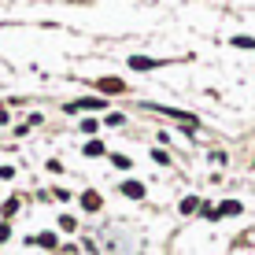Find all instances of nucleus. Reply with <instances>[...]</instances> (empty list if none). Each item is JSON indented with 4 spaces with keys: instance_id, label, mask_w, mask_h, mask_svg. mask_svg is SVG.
<instances>
[{
    "instance_id": "1",
    "label": "nucleus",
    "mask_w": 255,
    "mask_h": 255,
    "mask_svg": "<svg viewBox=\"0 0 255 255\" xmlns=\"http://www.w3.org/2000/svg\"><path fill=\"white\" fill-rule=\"evenodd\" d=\"M100 108H108V104H104V96H82V100H70L63 111H67V115H82V111L89 115V111H100Z\"/></svg>"
},
{
    "instance_id": "2",
    "label": "nucleus",
    "mask_w": 255,
    "mask_h": 255,
    "mask_svg": "<svg viewBox=\"0 0 255 255\" xmlns=\"http://www.w3.org/2000/svg\"><path fill=\"white\" fill-rule=\"evenodd\" d=\"M119 192H122V196H126V200H144V181H137V178H126V181H122V185H119Z\"/></svg>"
},
{
    "instance_id": "3",
    "label": "nucleus",
    "mask_w": 255,
    "mask_h": 255,
    "mask_svg": "<svg viewBox=\"0 0 255 255\" xmlns=\"http://www.w3.org/2000/svg\"><path fill=\"white\" fill-rule=\"evenodd\" d=\"M33 244H37L41 252H59V233L45 230V233H37V237H33Z\"/></svg>"
},
{
    "instance_id": "4",
    "label": "nucleus",
    "mask_w": 255,
    "mask_h": 255,
    "mask_svg": "<svg viewBox=\"0 0 255 255\" xmlns=\"http://www.w3.org/2000/svg\"><path fill=\"white\" fill-rule=\"evenodd\" d=\"M82 207L89 211V215H96V211L104 207V196H100L96 189H85V192H82Z\"/></svg>"
},
{
    "instance_id": "5",
    "label": "nucleus",
    "mask_w": 255,
    "mask_h": 255,
    "mask_svg": "<svg viewBox=\"0 0 255 255\" xmlns=\"http://www.w3.org/2000/svg\"><path fill=\"white\" fill-rule=\"evenodd\" d=\"M96 89L100 93H126V82L122 78H96Z\"/></svg>"
},
{
    "instance_id": "6",
    "label": "nucleus",
    "mask_w": 255,
    "mask_h": 255,
    "mask_svg": "<svg viewBox=\"0 0 255 255\" xmlns=\"http://www.w3.org/2000/svg\"><path fill=\"white\" fill-rule=\"evenodd\" d=\"M19 207H22V196H7L4 204H0V215H4V222H7V218H15V215H19Z\"/></svg>"
},
{
    "instance_id": "7",
    "label": "nucleus",
    "mask_w": 255,
    "mask_h": 255,
    "mask_svg": "<svg viewBox=\"0 0 255 255\" xmlns=\"http://www.w3.org/2000/svg\"><path fill=\"white\" fill-rule=\"evenodd\" d=\"M241 200H222V204H218V218H237L241 215Z\"/></svg>"
},
{
    "instance_id": "8",
    "label": "nucleus",
    "mask_w": 255,
    "mask_h": 255,
    "mask_svg": "<svg viewBox=\"0 0 255 255\" xmlns=\"http://www.w3.org/2000/svg\"><path fill=\"white\" fill-rule=\"evenodd\" d=\"M159 63L155 59H148V56H129V70H155Z\"/></svg>"
},
{
    "instance_id": "9",
    "label": "nucleus",
    "mask_w": 255,
    "mask_h": 255,
    "mask_svg": "<svg viewBox=\"0 0 255 255\" xmlns=\"http://www.w3.org/2000/svg\"><path fill=\"white\" fill-rule=\"evenodd\" d=\"M82 152H85V159H100V155H104V140H85V148H82Z\"/></svg>"
},
{
    "instance_id": "10",
    "label": "nucleus",
    "mask_w": 255,
    "mask_h": 255,
    "mask_svg": "<svg viewBox=\"0 0 255 255\" xmlns=\"http://www.w3.org/2000/svg\"><path fill=\"white\" fill-rule=\"evenodd\" d=\"M200 207H204V204H200V196H185V200L178 204V211H181V215H196Z\"/></svg>"
},
{
    "instance_id": "11",
    "label": "nucleus",
    "mask_w": 255,
    "mask_h": 255,
    "mask_svg": "<svg viewBox=\"0 0 255 255\" xmlns=\"http://www.w3.org/2000/svg\"><path fill=\"white\" fill-rule=\"evenodd\" d=\"M111 166H115V170H129L133 159H129V155H122V152H115V155H111Z\"/></svg>"
},
{
    "instance_id": "12",
    "label": "nucleus",
    "mask_w": 255,
    "mask_h": 255,
    "mask_svg": "<svg viewBox=\"0 0 255 255\" xmlns=\"http://www.w3.org/2000/svg\"><path fill=\"white\" fill-rule=\"evenodd\" d=\"M59 230H63V233H74V230H78V218H74V215H59Z\"/></svg>"
},
{
    "instance_id": "13",
    "label": "nucleus",
    "mask_w": 255,
    "mask_h": 255,
    "mask_svg": "<svg viewBox=\"0 0 255 255\" xmlns=\"http://www.w3.org/2000/svg\"><path fill=\"white\" fill-rule=\"evenodd\" d=\"M96 129H100V122H96V119H89V115H85V119H82V133H89V137H93V133H96Z\"/></svg>"
},
{
    "instance_id": "14",
    "label": "nucleus",
    "mask_w": 255,
    "mask_h": 255,
    "mask_svg": "<svg viewBox=\"0 0 255 255\" xmlns=\"http://www.w3.org/2000/svg\"><path fill=\"white\" fill-rule=\"evenodd\" d=\"M122 122H126V115H122V111H111V115L104 119V126H122Z\"/></svg>"
},
{
    "instance_id": "15",
    "label": "nucleus",
    "mask_w": 255,
    "mask_h": 255,
    "mask_svg": "<svg viewBox=\"0 0 255 255\" xmlns=\"http://www.w3.org/2000/svg\"><path fill=\"white\" fill-rule=\"evenodd\" d=\"M152 159H155V163H159V166H170V155H166V152H163V148H152Z\"/></svg>"
},
{
    "instance_id": "16",
    "label": "nucleus",
    "mask_w": 255,
    "mask_h": 255,
    "mask_svg": "<svg viewBox=\"0 0 255 255\" xmlns=\"http://www.w3.org/2000/svg\"><path fill=\"white\" fill-rule=\"evenodd\" d=\"M233 48H255V37H233Z\"/></svg>"
},
{
    "instance_id": "17",
    "label": "nucleus",
    "mask_w": 255,
    "mask_h": 255,
    "mask_svg": "<svg viewBox=\"0 0 255 255\" xmlns=\"http://www.w3.org/2000/svg\"><path fill=\"white\" fill-rule=\"evenodd\" d=\"M48 196H52V200H59V204H67V200H70V192H67V189H52Z\"/></svg>"
},
{
    "instance_id": "18",
    "label": "nucleus",
    "mask_w": 255,
    "mask_h": 255,
    "mask_svg": "<svg viewBox=\"0 0 255 255\" xmlns=\"http://www.w3.org/2000/svg\"><path fill=\"white\" fill-rule=\"evenodd\" d=\"M15 178V166H0V181H11Z\"/></svg>"
},
{
    "instance_id": "19",
    "label": "nucleus",
    "mask_w": 255,
    "mask_h": 255,
    "mask_svg": "<svg viewBox=\"0 0 255 255\" xmlns=\"http://www.w3.org/2000/svg\"><path fill=\"white\" fill-rule=\"evenodd\" d=\"M45 166H48V170H52V174H63V163H59V159H48Z\"/></svg>"
},
{
    "instance_id": "20",
    "label": "nucleus",
    "mask_w": 255,
    "mask_h": 255,
    "mask_svg": "<svg viewBox=\"0 0 255 255\" xmlns=\"http://www.w3.org/2000/svg\"><path fill=\"white\" fill-rule=\"evenodd\" d=\"M7 237H11V226H7V222H0V244H4Z\"/></svg>"
}]
</instances>
